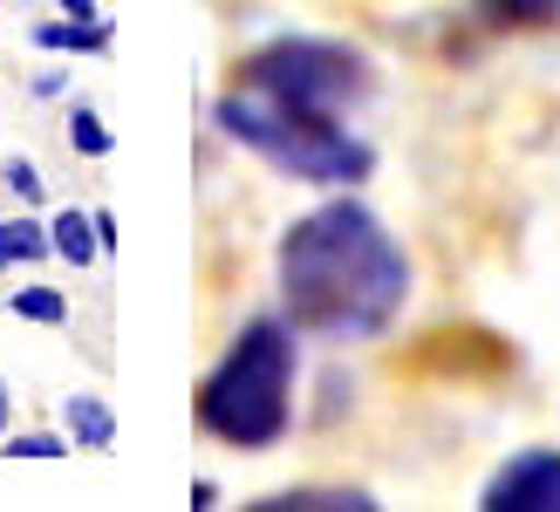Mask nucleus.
<instances>
[{"label": "nucleus", "mask_w": 560, "mask_h": 512, "mask_svg": "<svg viewBox=\"0 0 560 512\" xmlns=\"http://www.w3.org/2000/svg\"><path fill=\"white\" fill-rule=\"evenodd\" d=\"M8 315L35 322V328H62V322H69V294H62V288H35V280H27V288L8 294Z\"/></svg>", "instance_id": "f8f14e48"}, {"label": "nucleus", "mask_w": 560, "mask_h": 512, "mask_svg": "<svg viewBox=\"0 0 560 512\" xmlns=\"http://www.w3.org/2000/svg\"><path fill=\"white\" fill-rule=\"evenodd\" d=\"M0 444H8V458H69V438H55V431H8V438H0Z\"/></svg>", "instance_id": "4468645a"}, {"label": "nucleus", "mask_w": 560, "mask_h": 512, "mask_svg": "<svg viewBox=\"0 0 560 512\" xmlns=\"http://www.w3.org/2000/svg\"><path fill=\"white\" fill-rule=\"evenodd\" d=\"M48 225L42 219H0V274H8V267H35V260H48Z\"/></svg>", "instance_id": "9b49d317"}, {"label": "nucleus", "mask_w": 560, "mask_h": 512, "mask_svg": "<svg viewBox=\"0 0 560 512\" xmlns=\"http://www.w3.org/2000/svg\"><path fill=\"white\" fill-rule=\"evenodd\" d=\"M35 96H62V69H42L35 75Z\"/></svg>", "instance_id": "a211bd4d"}, {"label": "nucleus", "mask_w": 560, "mask_h": 512, "mask_svg": "<svg viewBox=\"0 0 560 512\" xmlns=\"http://www.w3.org/2000/svg\"><path fill=\"white\" fill-rule=\"evenodd\" d=\"M8 417H14V396H8V383H0V438H8Z\"/></svg>", "instance_id": "6ab92c4d"}, {"label": "nucleus", "mask_w": 560, "mask_h": 512, "mask_svg": "<svg viewBox=\"0 0 560 512\" xmlns=\"http://www.w3.org/2000/svg\"><path fill=\"white\" fill-rule=\"evenodd\" d=\"M62 423H69V444L75 451H109V444H117V417H109V404L90 396V389H75L69 404H62Z\"/></svg>", "instance_id": "0eeeda50"}, {"label": "nucleus", "mask_w": 560, "mask_h": 512, "mask_svg": "<svg viewBox=\"0 0 560 512\" xmlns=\"http://www.w3.org/2000/svg\"><path fill=\"white\" fill-rule=\"evenodd\" d=\"M35 48H48V55H103L109 48V21L103 14L96 21H42Z\"/></svg>", "instance_id": "1a4fd4ad"}, {"label": "nucleus", "mask_w": 560, "mask_h": 512, "mask_svg": "<svg viewBox=\"0 0 560 512\" xmlns=\"http://www.w3.org/2000/svg\"><path fill=\"white\" fill-rule=\"evenodd\" d=\"M96 240H103V253H117V212H96Z\"/></svg>", "instance_id": "f3484780"}, {"label": "nucleus", "mask_w": 560, "mask_h": 512, "mask_svg": "<svg viewBox=\"0 0 560 512\" xmlns=\"http://www.w3.org/2000/svg\"><path fill=\"white\" fill-rule=\"evenodd\" d=\"M48 246H55V260H69V267H90L96 253H103V240H96V212H55L48 219Z\"/></svg>", "instance_id": "6e6552de"}, {"label": "nucleus", "mask_w": 560, "mask_h": 512, "mask_svg": "<svg viewBox=\"0 0 560 512\" xmlns=\"http://www.w3.org/2000/svg\"><path fill=\"white\" fill-rule=\"evenodd\" d=\"M294 369H301L294 322L254 315L226 341V356L206 369L199 404H191L199 431L233 444V451H273L294 431Z\"/></svg>", "instance_id": "f03ea898"}, {"label": "nucleus", "mask_w": 560, "mask_h": 512, "mask_svg": "<svg viewBox=\"0 0 560 512\" xmlns=\"http://www.w3.org/2000/svg\"><path fill=\"white\" fill-rule=\"evenodd\" d=\"M479 505L486 512H560V451L534 444V451H520V458H506L486 478Z\"/></svg>", "instance_id": "39448f33"}, {"label": "nucleus", "mask_w": 560, "mask_h": 512, "mask_svg": "<svg viewBox=\"0 0 560 512\" xmlns=\"http://www.w3.org/2000/svg\"><path fill=\"white\" fill-rule=\"evenodd\" d=\"M0 185H8L21 206H42V171L27 164V158H8V164H0Z\"/></svg>", "instance_id": "2eb2a0df"}, {"label": "nucleus", "mask_w": 560, "mask_h": 512, "mask_svg": "<svg viewBox=\"0 0 560 512\" xmlns=\"http://www.w3.org/2000/svg\"><path fill=\"white\" fill-rule=\"evenodd\" d=\"M471 14H479L492 35H506V27H553L560 0H471Z\"/></svg>", "instance_id": "9d476101"}, {"label": "nucleus", "mask_w": 560, "mask_h": 512, "mask_svg": "<svg viewBox=\"0 0 560 512\" xmlns=\"http://www.w3.org/2000/svg\"><path fill=\"white\" fill-rule=\"evenodd\" d=\"M280 315L315 341H376L410 301V253L362 206L328 198L280 233Z\"/></svg>", "instance_id": "f257e3e1"}, {"label": "nucleus", "mask_w": 560, "mask_h": 512, "mask_svg": "<svg viewBox=\"0 0 560 512\" xmlns=\"http://www.w3.org/2000/svg\"><path fill=\"white\" fill-rule=\"evenodd\" d=\"M212 124L233 137V144L260 151L280 178H301V185H335V191H355L362 178L376 171V144H362L335 124V109H294V103H273L260 90H226L212 103Z\"/></svg>", "instance_id": "7ed1b4c3"}, {"label": "nucleus", "mask_w": 560, "mask_h": 512, "mask_svg": "<svg viewBox=\"0 0 560 512\" xmlns=\"http://www.w3.org/2000/svg\"><path fill=\"white\" fill-rule=\"evenodd\" d=\"M254 512H376V499L349 486H288V492H267Z\"/></svg>", "instance_id": "423d86ee"}, {"label": "nucleus", "mask_w": 560, "mask_h": 512, "mask_svg": "<svg viewBox=\"0 0 560 512\" xmlns=\"http://www.w3.org/2000/svg\"><path fill=\"white\" fill-rule=\"evenodd\" d=\"M69 144H75L82 158H109V151H117V137H109V124H103L96 103H75V109H69Z\"/></svg>", "instance_id": "ddd939ff"}, {"label": "nucleus", "mask_w": 560, "mask_h": 512, "mask_svg": "<svg viewBox=\"0 0 560 512\" xmlns=\"http://www.w3.org/2000/svg\"><path fill=\"white\" fill-rule=\"evenodd\" d=\"M55 8H62L69 21H96V14H103V8H96V0H55Z\"/></svg>", "instance_id": "dca6fc26"}, {"label": "nucleus", "mask_w": 560, "mask_h": 512, "mask_svg": "<svg viewBox=\"0 0 560 512\" xmlns=\"http://www.w3.org/2000/svg\"><path fill=\"white\" fill-rule=\"evenodd\" d=\"M240 82L260 90L273 103L294 109H335L342 117L349 103L370 96V62L349 42H322V35H273L267 48H254L240 62Z\"/></svg>", "instance_id": "20e7f679"}]
</instances>
